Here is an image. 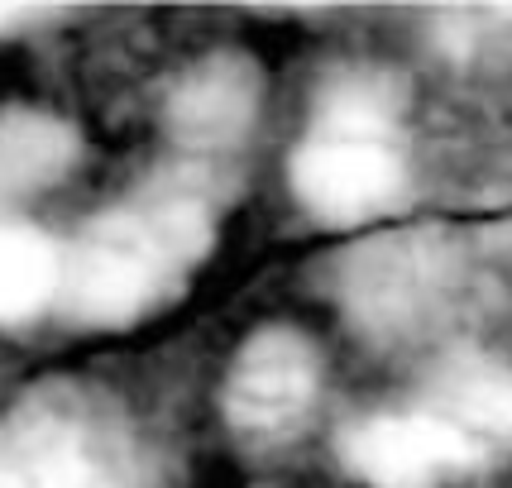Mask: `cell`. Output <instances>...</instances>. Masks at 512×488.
Listing matches in <instances>:
<instances>
[{
    "mask_svg": "<svg viewBox=\"0 0 512 488\" xmlns=\"http://www.w3.org/2000/svg\"><path fill=\"white\" fill-rule=\"evenodd\" d=\"M407 398L431 407L489 460L512 455V359L493 350H450L431 359V369Z\"/></svg>",
    "mask_w": 512,
    "mask_h": 488,
    "instance_id": "cell-7",
    "label": "cell"
},
{
    "mask_svg": "<svg viewBox=\"0 0 512 488\" xmlns=\"http://www.w3.org/2000/svg\"><path fill=\"white\" fill-rule=\"evenodd\" d=\"M63 244L39 225L0 221V321H24L58 302Z\"/></svg>",
    "mask_w": 512,
    "mask_h": 488,
    "instance_id": "cell-10",
    "label": "cell"
},
{
    "mask_svg": "<svg viewBox=\"0 0 512 488\" xmlns=\"http://www.w3.org/2000/svg\"><path fill=\"white\" fill-rule=\"evenodd\" d=\"M326 350L292 321H264L235 345L221 378L225 426L245 445L297 441L326 402Z\"/></svg>",
    "mask_w": 512,
    "mask_h": 488,
    "instance_id": "cell-4",
    "label": "cell"
},
{
    "mask_svg": "<svg viewBox=\"0 0 512 488\" xmlns=\"http://www.w3.org/2000/svg\"><path fill=\"white\" fill-rule=\"evenodd\" d=\"M82 144L72 125L44 111L0 115V197H34L77 168Z\"/></svg>",
    "mask_w": 512,
    "mask_h": 488,
    "instance_id": "cell-9",
    "label": "cell"
},
{
    "mask_svg": "<svg viewBox=\"0 0 512 488\" xmlns=\"http://www.w3.org/2000/svg\"><path fill=\"white\" fill-rule=\"evenodd\" d=\"M216 244L206 173L173 168L91 216L63 244L58 302L87 331H120L168 307Z\"/></svg>",
    "mask_w": 512,
    "mask_h": 488,
    "instance_id": "cell-1",
    "label": "cell"
},
{
    "mask_svg": "<svg viewBox=\"0 0 512 488\" xmlns=\"http://www.w3.org/2000/svg\"><path fill=\"white\" fill-rule=\"evenodd\" d=\"M335 450L359 488H465L493 465L417 398L355 412L340 426Z\"/></svg>",
    "mask_w": 512,
    "mask_h": 488,
    "instance_id": "cell-5",
    "label": "cell"
},
{
    "mask_svg": "<svg viewBox=\"0 0 512 488\" xmlns=\"http://www.w3.org/2000/svg\"><path fill=\"white\" fill-rule=\"evenodd\" d=\"M20 20H24L20 10H5V5H0V29H15Z\"/></svg>",
    "mask_w": 512,
    "mask_h": 488,
    "instance_id": "cell-11",
    "label": "cell"
},
{
    "mask_svg": "<svg viewBox=\"0 0 512 488\" xmlns=\"http://www.w3.org/2000/svg\"><path fill=\"white\" fill-rule=\"evenodd\" d=\"M288 187L307 221L331 230L398 216L417 187V130L398 72L345 63L321 77L292 139Z\"/></svg>",
    "mask_w": 512,
    "mask_h": 488,
    "instance_id": "cell-2",
    "label": "cell"
},
{
    "mask_svg": "<svg viewBox=\"0 0 512 488\" xmlns=\"http://www.w3.org/2000/svg\"><path fill=\"white\" fill-rule=\"evenodd\" d=\"M0 488H149L139 445L91 402H39L0 431Z\"/></svg>",
    "mask_w": 512,
    "mask_h": 488,
    "instance_id": "cell-3",
    "label": "cell"
},
{
    "mask_svg": "<svg viewBox=\"0 0 512 488\" xmlns=\"http://www.w3.org/2000/svg\"><path fill=\"white\" fill-rule=\"evenodd\" d=\"M264 120V72L249 53L235 48H216L182 72L168 101H163V125L168 139L178 144V154H187L197 168L216 163V158L240 154L254 130Z\"/></svg>",
    "mask_w": 512,
    "mask_h": 488,
    "instance_id": "cell-6",
    "label": "cell"
},
{
    "mask_svg": "<svg viewBox=\"0 0 512 488\" xmlns=\"http://www.w3.org/2000/svg\"><path fill=\"white\" fill-rule=\"evenodd\" d=\"M0 201H5V197H0Z\"/></svg>",
    "mask_w": 512,
    "mask_h": 488,
    "instance_id": "cell-12",
    "label": "cell"
},
{
    "mask_svg": "<svg viewBox=\"0 0 512 488\" xmlns=\"http://www.w3.org/2000/svg\"><path fill=\"white\" fill-rule=\"evenodd\" d=\"M441 283L446 264L431 244L388 240L359 254V264L345 278V302L374 331H407L441 297Z\"/></svg>",
    "mask_w": 512,
    "mask_h": 488,
    "instance_id": "cell-8",
    "label": "cell"
}]
</instances>
